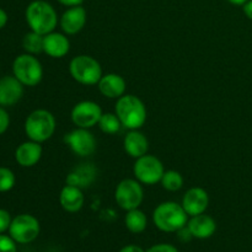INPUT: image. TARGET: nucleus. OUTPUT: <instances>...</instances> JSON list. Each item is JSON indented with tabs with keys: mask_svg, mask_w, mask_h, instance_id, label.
<instances>
[{
	"mask_svg": "<svg viewBox=\"0 0 252 252\" xmlns=\"http://www.w3.org/2000/svg\"><path fill=\"white\" fill-rule=\"evenodd\" d=\"M26 21L31 31L46 36L54 31L58 24V16L51 4L44 0H34L30 2L26 9Z\"/></svg>",
	"mask_w": 252,
	"mask_h": 252,
	"instance_id": "f257e3e1",
	"label": "nucleus"
},
{
	"mask_svg": "<svg viewBox=\"0 0 252 252\" xmlns=\"http://www.w3.org/2000/svg\"><path fill=\"white\" fill-rule=\"evenodd\" d=\"M116 115L123 127L130 130L139 129L147 121V108L134 95H123L116 102Z\"/></svg>",
	"mask_w": 252,
	"mask_h": 252,
	"instance_id": "f03ea898",
	"label": "nucleus"
},
{
	"mask_svg": "<svg viewBox=\"0 0 252 252\" xmlns=\"http://www.w3.org/2000/svg\"><path fill=\"white\" fill-rule=\"evenodd\" d=\"M187 216L189 214L182 204H177L176 202H164L154 209L153 221L159 230L165 233H176L186 226L189 221Z\"/></svg>",
	"mask_w": 252,
	"mask_h": 252,
	"instance_id": "7ed1b4c3",
	"label": "nucleus"
},
{
	"mask_svg": "<svg viewBox=\"0 0 252 252\" xmlns=\"http://www.w3.org/2000/svg\"><path fill=\"white\" fill-rule=\"evenodd\" d=\"M56 118L49 111L36 110L29 115L25 122V132L30 140L43 143L53 135Z\"/></svg>",
	"mask_w": 252,
	"mask_h": 252,
	"instance_id": "20e7f679",
	"label": "nucleus"
},
{
	"mask_svg": "<svg viewBox=\"0 0 252 252\" xmlns=\"http://www.w3.org/2000/svg\"><path fill=\"white\" fill-rule=\"evenodd\" d=\"M73 79L83 85H96L102 78V68L95 58L86 54L75 57L69 64Z\"/></svg>",
	"mask_w": 252,
	"mask_h": 252,
	"instance_id": "39448f33",
	"label": "nucleus"
},
{
	"mask_svg": "<svg viewBox=\"0 0 252 252\" xmlns=\"http://www.w3.org/2000/svg\"><path fill=\"white\" fill-rule=\"evenodd\" d=\"M14 76L25 86H36L43 78L42 64L33 54H20L12 63Z\"/></svg>",
	"mask_w": 252,
	"mask_h": 252,
	"instance_id": "423d86ee",
	"label": "nucleus"
},
{
	"mask_svg": "<svg viewBox=\"0 0 252 252\" xmlns=\"http://www.w3.org/2000/svg\"><path fill=\"white\" fill-rule=\"evenodd\" d=\"M133 172L140 184L150 186L161 181L165 170L162 162L157 157L145 154L135 160Z\"/></svg>",
	"mask_w": 252,
	"mask_h": 252,
	"instance_id": "0eeeda50",
	"label": "nucleus"
},
{
	"mask_svg": "<svg viewBox=\"0 0 252 252\" xmlns=\"http://www.w3.org/2000/svg\"><path fill=\"white\" fill-rule=\"evenodd\" d=\"M115 198L118 206L125 211H132L142 204L144 198L143 187L138 180L126 179L118 184L115 192Z\"/></svg>",
	"mask_w": 252,
	"mask_h": 252,
	"instance_id": "6e6552de",
	"label": "nucleus"
},
{
	"mask_svg": "<svg viewBox=\"0 0 252 252\" xmlns=\"http://www.w3.org/2000/svg\"><path fill=\"white\" fill-rule=\"evenodd\" d=\"M39 223L31 214H20L12 219L10 224V236L19 244H30L38 236Z\"/></svg>",
	"mask_w": 252,
	"mask_h": 252,
	"instance_id": "1a4fd4ad",
	"label": "nucleus"
},
{
	"mask_svg": "<svg viewBox=\"0 0 252 252\" xmlns=\"http://www.w3.org/2000/svg\"><path fill=\"white\" fill-rule=\"evenodd\" d=\"M102 110L100 105L94 101H81L71 110V121L78 128H89L98 125Z\"/></svg>",
	"mask_w": 252,
	"mask_h": 252,
	"instance_id": "9d476101",
	"label": "nucleus"
},
{
	"mask_svg": "<svg viewBox=\"0 0 252 252\" xmlns=\"http://www.w3.org/2000/svg\"><path fill=\"white\" fill-rule=\"evenodd\" d=\"M66 144L79 157H89L96 150V139L85 128H78L65 135Z\"/></svg>",
	"mask_w": 252,
	"mask_h": 252,
	"instance_id": "9b49d317",
	"label": "nucleus"
},
{
	"mask_svg": "<svg viewBox=\"0 0 252 252\" xmlns=\"http://www.w3.org/2000/svg\"><path fill=\"white\" fill-rule=\"evenodd\" d=\"M209 197L206 189L201 187L189 189L182 198V207L189 216L194 217L203 214L208 208Z\"/></svg>",
	"mask_w": 252,
	"mask_h": 252,
	"instance_id": "f8f14e48",
	"label": "nucleus"
},
{
	"mask_svg": "<svg viewBox=\"0 0 252 252\" xmlns=\"http://www.w3.org/2000/svg\"><path fill=\"white\" fill-rule=\"evenodd\" d=\"M24 95V85L15 76H2L0 79V106H12L19 102Z\"/></svg>",
	"mask_w": 252,
	"mask_h": 252,
	"instance_id": "ddd939ff",
	"label": "nucleus"
},
{
	"mask_svg": "<svg viewBox=\"0 0 252 252\" xmlns=\"http://www.w3.org/2000/svg\"><path fill=\"white\" fill-rule=\"evenodd\" d=\"M86 10L83 6H71L62 15L61 27L66 34H75L84 29L86 24Z\"/></svg>",
	"mask_w": 252,
	"mask_h": 252,
	"instance_id": "4468645a",
	"label": "nucleus"
},
{
	"mask_svg": "<svg viewBox=\"0 0 252 252\" xmlns=\"http://www.w3.org/2000/svg\"><path fill=\"white\" fill-rule=\"evenodd\" d=\"M70 49L68 37L59 32H51L44 36L43 52L52 58H63Z\"/></svg>",
	"mask_w": 252,
	"mask_h": 252,
	"instance_id": "2eb2a0df",
	"label": "nucleus"
},
{
	"mask_svg": "<svg viewBox=\"0 0 252 252\" xmlns=\"http://www.w3.org/2000/svg\"><path fill=\"white\" fill-rule=\"evenodd\" d=\"M41 157L42 147L39 145V143L33 142V140L20 144L15 152V159H16L17 164L21 165L22 167L34 166L41 160Z\"/></svg>",
	"mask_w": 252,
	"mask_h": 252,
	"instance_id": "dca6fc26",
	"label": "nucleus"
},
{
	"mask_svg": "<svg viewBox=\"0 0 252 252\" xmlns=\"http://www.w3.org/2000/svg\"><path fill=\"white\" fill-rule=\"evenodd\" d=\"M98 90L108 98H120L126 93V80L118 74H106L102 75L97 84Z\"/></svg>",
	"mask_w": 252,
	"mask_h": 252,
	"instance_id": "f3484780",
	"label": "nucleus"
},
{
	"mask_svg": "<svg viewBox=\"0 0 252 252\" xmlns=\"http://www.w3.org/2000/svg\"><path fill=\"white\" fill-rule=\"evenodd\" d=\"M187 228L189 229L193 238L208 239L216 233L217 224L212 217L203 213L192 217L191 220L187 221Z\"/></svg>",
	"mask_w": 252,
	"mask_h": 252,
	"instance_id": "a211bd4d",
	"label": "nucleus"
},
{
	"mask_svg": "<svg viewBox=\"0 0 252 252\" xmlns=\"http://www.w3.org/2000/svg\"><path fill=\"white\" fill-rule=\"evenodd\" d=\"M84 194L81 192V189L71 185H66L63 187L59 194V202L61 206L63 207L64 211L69 213H76L80 211L84 206Z\"/></svg>",
	"mask_w": 252,
	"mask_h": 252,
	"instance_id": "6ab92c4d",
	"label": "nucleus"
},
{
	"mask_svg": "<svg viewBox=\"0 0 252 252\" xmlns=\"http://www.w3.org/2000/svg\"><path fill=\"white\" fill-rule=\"evenodd\" d=\"M125 150L129 157L138 159L148 153L149 149V142L143 133L138 132V129L130 130L123 140Z\"/></svg>",
	"mask_w": 252,
	"mask_h": 252,
	"instance_id": "aec40b11",
	"label": "nucleus"
},
{
	"mask_svg": "<svg viewBox=\"0 0 252 252\" xmlns=\"http://www.w3.org/2000/svg\"><path fill=\"white\" fill-rule=\"evenodd\" d=\"M94 176H95V169L93 166L84 165V166L78 167L75 171H73L66 177V185L81 189V187L89 186V184H91L94 180Z\"/></svg>",
	"mask_w": 252,
	"mask_h": 252,
	"instance_id": "412c9836",
	"label": "nucleus"
},
{
	"mask_svg": "<svg viewBox=\"0 0 252 252\" xmlns=\"http://www.w3.org/2000/svg\"><path fill=\"white\" fill-rule=\"evenodd\" d=\"M125 223L130 233H143V231L145 230V228H147L148 224L147 216H145L144 212H142L140 209H132V211H128L127 216H126L125 218Z\"/></svg>",
	"mask_w": 252,
	"mask_h": 252,
	"instance_id": "4be33fe9",
	"label": "nucleus"
},
{
	"mask_svg": "<svg viewBox=\"0 0 252 252\" xmlns=\"http://www.w3.org/2000/svg\"><path fill=\"white\" fill-rule=\"evenodd\" d=\"M43 34L31 31L25 34L24 39H22V46L29 54H38L43 52Z\"/></svg>",
	"mask_w": 252,
	"mask_h": 252,
	"instance_id": "5701e85b",
	"label": "nucleus"
},
{
	"mask_svg": "<svg viewBox=\"0 0 252 252\" xmlns=\"http://www.w3.org/2000/svg\"><path fill=\"white\" fill-rule=\"evenodd\" d=\"M161 185L165 189L171 192H176L179 189H182L184 186V177L180 174L179 171H175V170H169V171H165L162 175L161 179Z\"/></svg>",
	"mask_w": 252,
	"mask_h": 252,
	"instance_id": "b1692460",
	"label": "nucleus"
},
{
	"mask_svg": "<svg viewBox=\"0 0 252 252\" xmlns=\"http://www.w3.org/2000/svg\"><path fill=\"white\" fill-rule=\"evenodd\" d=\"M120 118L116 113H102L100 121H98V127L106 134H115L121 129Z\"/></svg>",
	"mask_w": 252,
	"mask_h": 252,
	"instance_id": "393cba45",
	"label": "nucleus"
},
{
	"mask_svg": "<svg viewBox=\"0 0 252 252\" xmlns=\"http://www.w3.org/2000/svg\"><path fill=\"white\" fill-rule=\"evenodd\" d=\"M15 175L9 167H0V192H7L15 186Z\"/></svg>",
	"mask_w": 252,
	"mask_h": 252,
	"instance_id": "a878e982",
	"label": "nucleus"
},
{
	"mask_svg": "<svg viewBox=\"0 0 252 252\" xmlns=\"http://www.w3.org/2000/svg\"><path fill=\"white\" fill-rule=\"evenodd\" d=\"M0 252H16V244L11 236L0 234Z\"/></svg>",
	"mask_w": 252,
	"mask_h": 252,
	"instance_id": "bb28decb",
	"label": "nucleus"
},
{
	"mask_svg": "<svg viewBox=\"0 0 252 252\" xmlns=\"http://www.w3.org/2000/svg\"><path fill=\"white\" fill-rule=\"evenodd\" d=\"M11 221L12 219L9 212L5 211V209H0V234L9 230Z\"/></svg>",
	"mask_w": 252,
	"mask_h": 252,
	"instance_id": "cd10ccee",
	"label": "nucleus"
},
{
	"mask_svg": "<svg viewBox=\"0 0 252 252\" xmlns=\"http://www.w3.org/2000/svg\"><path fill=\"white\" fill-rule=\"evenodd\" d=\"M10 126V117L9 113L4 110V108L0 107V135L4 134Z\"/></svg>",
	"mask_w": 252,
	"mask_h": 252,
	"instance_id": "c85d7f7f",
	"label": "nucleus"
},
{
	"mask_svg": "<svg viewBox=\"0 0 252 252\" xmlns=\"http://www.w3.org/2000/svg\"><path fill=\"white\" fill-rule=\"evenodd\" d=\"M147 252H179V250L170 244H158L152 246Z\"/></svg>",
	"mask_w": 252,
	"mask_h": 252,
	"instance_id": "c756f323",
	"label": "nucleus"
},
{
	"mask_svg": "<svg viewBox=\"0 0 252 252\" xmlns=\"http://www.w3.org/2000/svg\"><path fill=\"white\" fill-rule=\"evenodd\" d=\"M179 235H180V239H181L182 241H189L191 240V238H193L191 234V231H189V229L186 228V226H184L182 229H180Z\"/></svg>",
	"mask_w": 252,
	"mask_h": 252,
	"instance_id": "7c9ffc66",
	"label": "nucleus"
},
{
	"mask_svg": "<svg viewBox=\"0 0 252 252\" xmlns=\"http://www.w3.org/2000/svg\"><path fill=\"white\" fill-rule=\"evenodd\" d=\"M120 252H144V250L137 245H127L123 249H121Z\"/></svg>",
	"mask_w": 252,
	"mask_h": 252,
	"instance_id": "2f4dec72",
	"label": "nucleus"
},
{
	"mask_svg": "<svg viewBox=\"0 0 252 252\" xmlns=\"http://www.w3.org/2000/svg\"><path fill=\"white\" fill-rule=\"evenodd\" d=\"M61 4L65 5V6H78V5H81V2L84 1V0H58Z\"/></svg>",
	"mask_w": 252,
	"mask_h": 252,
	"instance_id": "473e14b6",
	"label": "nucleus"
},
{
	"mask_svg": "<svg viewBox=\"0 0 252 252\" xmlns=\"http://www.w3.org/2000/svg\"><path fill=\"white\" fill-rule=\"evenodd\" d=\"M244 12L249 19L252 20V0H249L246 4H244Z\"/></svg>",
	"mask_w": 252,
	"mask_h": 252,
	"instance_id": "72a5a7b5",
	"label": "nucleus"
},
{
	"mask_svg": "<svg viewBox=\"0 0 252 252\" xmlns=\"http://www.w3.org/2000/svg\"><path fill=\"white\" fill-rule=\"evenodd\" d=\"M7 24V14L5 10L0 9V30L4 29L5 25Z\"/></svg>",
	"mask_w": 252,
	"mask_h": 252,
	"instance_id": "f704fd0d",
	"label": "nucleus"
},
{
	"mask_svg": "<svg viewBox=\"0 0 252 252\" xmlns=\"http://www.w3.org/2000/svg\"><path fill=\"white\" fill-rule=\"evenodd\" d=\"M228 1L233 5H244V4H246L249 0H228Z\"/></svg>",
	"mask_w": 252,
	"mask_h": 252,
	"instance_id": "c9c22d12",
	"label": "nucleus"
}]
</instances>
